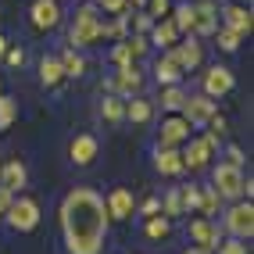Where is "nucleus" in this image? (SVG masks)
I'll list each match as a JSON object with an SVG mask.
<instances>
[{
    "instance_id": "obj_1",
    "label": "nucleus",
    "mask_w": 254,
    "mask_h": 254,
    "mask_svg": "<svg viewBox=\"0 0 254 254\" xmlns=\"http://www.w3.org/2000/svg\"><path fill=\"white\" fill-rule=\"evenodd\" d=\"M61 226H64L68 254H100V244H104V233H108L104 197H97L86 186L72 190L61 204Z\"/></svg>"
},
{
    "instance_id": "obj_2",
    "label": "nucleus",
    "mask_w": 254,
    "mask_h": 254,
    "mask_svg": "<svg viewBox=\"0 0 254 254\" xmlns=\"http://www.w3.org/2000/svg\"><path fill=\"white\" fill-rule=\"evenodd\" d=\"M211 186H215V193L222 197V200H251V179H244V168L240 165H215L211 168Z\"/></svg>"
},
{
    "instance_id": "obj_3",
    "label": "nucleus",
    "mask_w": 254,
    "mask_h": 254,
    "mask_svg": "<svg viewBox=\"0 0 254 254\" xmlns=\"http://www.w3.org/2000/svg\"><path fill=\"white\" fill-rule=\"evenodd\" d=\"M97 36H100V14H97V4H82V7L75 11L72 29H68V43H72V47H90Z\"/></svg>"
},
{
    "instance_id": "obj_4",
    "label": "nucleus",
    "mask_w": 254,
    "mask_h": 254,
    "mask_svg": "<svg viewBox=\"0 0 254 254\" xmlns=\"http://www.w3.org/2000/svg\"><path fill=\"white\" fill-rule=\"evenodd\" d=\"M215 147H218V136H211V132H204V136H197V140H186V150H179V154H183V168H190V172L208 168Z\"/></svg>"
},
{
    "instance_id": "obj_5",
    "label": "nucleus",
    "mask_w": 254,
    "mask_h": 254,
    "mask_svg": "<svg viewBox=\"0 0 254 254\" xmlns=\"http://www.w3.org/2000/svg\"><path fill=\"white\" fill-rule=\"evenodd\" d=\"M4 218H7V226L14 233H29L40 222V204L32 197H18V200H11V208L4 211Z\"/></svg>"
},
{
    "instance_id": "obj_6",
    "label": "nucleus",
    "mask_w": 254,
    "mask_h": 254,
    "mask_svg": "<svg viewBox=\"0 0 254 254\" xmlns=\"http://www.w3.org/2000/svg\"><path fill=\"white\" fill-rule=\"evenodd\" d=\"M226 233L236 236V240H251L254 236V208H251V200H236V204L226 211Z\"/></svg>"
},
{
    "instance_id": "obj_7",
    "label": "nucleus",
    "mask_w": 254,
    "mask_h": 254,
    "mask_svg": "<svg viewBox=\"0 0 254 254\" xmlns=\"http://www.w3.org/2000/svg\"><path fill=\"white\" fill-rule=\"evenodd\" d=\"M211 115H215V100H211L208 93H200V97H186V104H183V118L190 122V129H204Z\"/></svg>"
},
{
    "instance_id": "obj_8",
    "label": "nucleus",
    "mask_w": 254,
    "mask_h": 254,
    "mask_svg": "<svg viewBox=\"0 0 254 254\" xmlns=\"http://www.w3.org/2000/svg\"><path fill=\"white\" fill-rule=\"evenodd\" d=\"M29 18H32V29H58L61 25V7H58V0H32V7H29Z\"/></svg>"
},
{
    "instance_id": "obj_9",
    "label": "nucleus",
    "mask_w": 254,
    "mask_h": 254,
    "mask_svg": "<svg viewBox=\"0 0 254 254\" xmlns=\"http://www.w3.org/2000/svg\"><path fill=\"white\" fill-rule=\"evenodd\" d=\"M104 211H108V218H115V222H126V218H132V211H136V204H132V193L126 190V186H115V190L108 193V200H104Z\"/></svg>"
},
{
    "instance_id": "obj_10",
    "label": "nucleus",
    "mask_w": 254,
    "mask_h": 254,
    "mask_svg": "<svg viewBox=\"0 0 254 254\" xmlns=\"http://www.w3.org/2000/svg\"><path fill=\"white\" fill-rule=\"evenodd\" d=\"M186 233H190V240H193L197 247H204V251H215V247H218V240H222V236H218L215 218H204V215H200V218H193Z\"/></svg>"
},
{
    "instance_id": "obj_11",
    "label": "nucleus",
    "mask_w": 254,
    "mask_h": 254,
    "mask_svg": "<svg viewBox=\"0 0 254 254\" xmlns=\"http://www.w3.org/2000/svg\"><path fill=\"white\" fill-rule=\"evenodd\" d=\"M172 58L179 61V68L183 72H193L200 61H204V47L197 43V36H190V40H179L176 47H172Z\"/></svg>"
},
{
    "instance_id": "obj_12",
    "label": "nucleus",
    "mask_w": 254,
    "mask_h": 254,
    "mask_svg": "<svg viewBox=\"0 0 254 254\" xmlns=\"http://www.w3.org/2000/svg\"><path fill=\"white\" fill-rule=\"evenodd\" d=\"M215 29H218L215 0H200V4H193V32H197V36H215Z\"/></svg>"
},
{
    "instance_id": "obj_13",
    "label": "nucleus",
    "mask_w": 254,
    "mask_h": 254,
    "mask_svg": "<svg viewBox=\"0 0 254 254\" xmlns=\"http://www.w3.org/2000/svg\"><path fill=\"white\" fill-rule=\"evenodd\" d=\"M97 150H100V143H97V136L93 132H79V136L68 143V158H72V165H90L93 158H97Z\"/></svg>"
},
{
    "instance_id": "obj_14",
    "label": "nucleus",
    "mask_w": 254,
    "mask_h": 254,
    "mask_svg": "<svg viewBox=\"0 0 254 254\" xmlns=\"http://www.w3.org/2000/svg\"><path fill=\"white\" fill-rule=\"evenodd\" d=\"M186 140H190V122H186L183 115H172V118L161 122V143L158 147H179Z\"/></svg>"
},
{
    "instance_id": "obj_15",
    "label": "nucleus",
    "mask_w": 254,
    "mask_h": 254,
    "mask_svg": "<svg viewBox=\"0 0 254 254\" xmlns=\"http://www.w3.org/2000/svg\"><path fill=\"white\" fill-rule=\"evenodd\" d=\"M233 90V72L226 68V64H211V68L204 72V93L215 100V97H222Z\"/></svg>"
},
{
    "instance_id": "obj_16",
    "label": "nucleus",
    "mask_w": 254,
    "mask_h": 254,
    "mask_svg": "<svg viewBox=\"0 0 254 254\" xmlns=\"http://www.w3.org/2000/svg\"><path fill=\"white\" fill-rule=\"evenodd\" d=\"M183 75H186V72L179 68V61L172 58V50H165V54L154 61V79L161 82V86H176Z\"/></svg>"
},
{
    "instance_id": "obj_17",
    "label": "nucleus",
    "mask_w": 254,
    "mask_h": 254,
    "mask_svg": "<svg viewBox=\"0 0 254 254\" xmlns=\"http://www.w3.org/2000/svg\"><path fill=\"white\" fill-rule=\"evenodd\" d=\"M154 168H158L161 176H183L186 168H183L179 147H158V150H154Z\"/></svg>"
},
{
    "instance_id": "obj_18",
    "label": "nucleus",
    "mask_w": 254,
    "mask_h": 254,
    "mask_svg": "<svg viewBox=\"0 0 254 254\" xmlns=\"http://www.w3.org/2000/svg\"><path fill=\"white\" fill-rule=\"evenodd\" d=\"M147 32H150L147 40H150V43H158L161 50H172V47L179 43V29H176V22H172V18H158Z\"/></svg>"
},
{
    "instance_id": "obj_19",
    "label": "nucleus",
    "mask_w": 254,
    "mask_h": 254,
    "mask_svg": "<svg viewBox=\"0 0 254 254\" xmlns=\"http://www.w3.org/2000/svg\"><path fill=\"white\" fill-rule=\"evenodd\" d=\"M25 179H29V172H25V165H22L18 158H11V161L0 165V186H4V190H11V193L22 190Z\"/></svg>"
},
{
    "instance_id": "obj_20",
    "label": "nucleus",
    "mask_w": 254,
    "mask_h": 254,
    "mask_svg": "<svg viewBox=\"0 0 254 254\" xmlns=\"http://www.w3.org/2000/svg\"><path fill=\"white\" fill-rule=\"evenodd\" d=\"M111 86H115L118 93L132 97V93H140V86H143V75H140V72H136V68H132V64H129V68H118V72H115Z\"/></svg>"
},
{
    "instance_id": "obj_21",
    "label": "nucleus",
    "mask_w": 254,
    "mask_h": 254,
    "mask_svg": "<svg viewBox=\"0 0 254 254\" xmlns=\"http://www.w3.org/2000/svg\"><path fill=\"white\" fill-rule=\"evenodd\" d=\"M222 14H226V29H233V32H240V36H247V32H251V25H254V18H251V11H247V7H240V4H233V7H226Z\"/></svg>"
},
{
    "instance_id": "obj_22",
    "label": "nucleus",
    "mask_w": 254,
    "mask_h": 254,
    "mask_svg": "<svg viewBox=\"0 0 254 254\" xmlns=\"http://www.w3.org/2000/svg\"><path fill=\"white\" fill-rule=\"evenodd\" d=\"M61 79H64V72H61V61H58V58H43V61H40V82H43L47 90H54Z\"/></svg>"
},
{
    "instance_id": "obj_23",
    "label": "nucleus",
    "mask_w": 254,
    "mask_h": 254,
    "mask_svg": "<svg viewBox=\"0 0 254 254\" xmlns=\"http://www.w3.org/2000/svg\"><path fill=\"white\" fill-rule=\"evenodd\" d=\"M100 118L111 122V126H118L126 118V100L122 97H104V100H100Z\"/></svg>"
},
{
    "instance_id": "obj_24",
    "label": "nucleus",
    "mask_w": 254,
    "mask_h": 254,
    "mask_svg": "<svg viewBox=\"0 0 254 254\" xmlns=\"http://www.w3.org/2000/svg\"><path fill=\"white\" fill-rule=\"evenodd\" d=\"M150 115H154V108H150V100H126V118L129 122H136V126H143V122H150Z\"/></svg>"
},
{
    "instance_id": "obj_25",
    "label": "nucleus",
    "mask_w": 254,
    "mask_h": 254,
    "mask_svg": "<svg viewBox=\"0 0 254 254\" xmlns=\"http://www.w3.org/2000/svg\"><path fill=\"white\" fill-rule=\"evenodd\" d=\"M186 97H190V93H186L179 82H176V86H165V90H161V108H165V111H183Z\"/></svg>"
},
{
    "instance_id": "obj_26",
    "label": "nucleus",
    "mask_w": 254,
    "mask_h": 254,
    "mask_svg": "<svg viewBox=\"0 0 254 254\" xmlns=\"http://www.w3.org/2000/svg\"><path fill=\"white\" fill-rule=\"evenodd\" d=\"M58 61H61V72H64V75H72V79H79L82 72H86V61H82V58L75 54V47H68Z\"/></svg>"
},
{
    "instance_id": "obj_27",
    "label": "nucleus",
    "mask_w": 254,
    "mask_h": 254,
    "mask_svg": "<svg viewBox=\"0 0 254 254\" xmlns=\"http://www.w3.org/2000/svg\"><path fill=\"white\" fill-rule=\"evenodd\" d=\"M218 208H222V197L215 193V186H208V190H200V204H197V215L211 218V215H218Z\"/></svg>"
},
{
    "instance_id": "obj_28",
    "label": "nucleus",
    "mask_w": 254,
    "mask_h": 254,
    "mask_svg": "<svg viewBox=\"0 0 254 254\" xmlns=\"http://www.w3.org/2000/svg\"><path fill=\"white\" fill-rule=\"evenodd\" d=\"M143 233L150 236V240H165V236L172 233V222H168L165 215H150V218H147V226H143Z\"/></svg>"
},
{
    "instance_id": "obj_29",
    "label": "nucleus",
    "mask_w": 254,
    "mask_h": 254,
    "mask_svg": "<svg viewBox=\"0 0 254 254\" xmlns=\"http://www.w3.org/2000/svg\"><path fill=\"white\" fill-rule=\"evenodd\" d=\"M172 22L179 32H193V4H179L176 14H172Z\"/></svg>"
},
{
    "instance_id": "obj_30",
    "label": "nucleus",
    "mask_w": 254,
    "mask_h": 254,
    "mask_svg": "<svg viewBox=\"0 0 254 254\" xmlns=\"http://www.w3.org/2000/svg\"><path fill=\"white\" fill-rule=\"evenodd\" d=\"M179 200H183V215H193L197 204H200V186H183V190H179Z\"/></svg>"
},
{
    "instance_id": "obj_31",
    "label": "nucleus",
    "mask_w": 254,
    "mask_h": 254,
    "mask_svg": "<svg viewBox=\"0 0 254 254\" xmlns=\"http://www.w3.org/2000/svg\"><path fill=\"white\" fill-rule=\"evenodd\" d=\"M161 215H165V218H176V215H183L179 190H168V193H165V200H161Z\"/></svg>"
},
{
    "instance_id": "obj_32",
    "label": "nucleus",
    "mask_w": 254,
    "mask_h": 254,
    "mask_svg": "<svg viewBox=\"0 0 254 254\" xmlns=\"http://www.w3.org/2000/svg\"><path fill=\"white\" fill-rule=\"evenodd\" d=\"M100 36H111V40H122L126 36V14H115V22H100Z\"/></svg>"
},
{
    "instance_id": "obj_33",
    "label": "nucleus",
    "mask_w": 254,
    "mask_h": 254,
    "mask_svg": "<svg viewBox=\"0 0 254 254\" xmlns=\"http://www.w3.org/2000/svg\"><path fill=\"white\" fill-rule=\"evenodd\" d=\"M14 118H18V104L11 97H0V129H7Z\"/></svg>"
},
{
    "instance_id": "obj_34",
    "label": "nucleus",
    "mask_w": 254,
    "mask_h": 254,
    "mask_svg": "<svg viewBox=\"0 0 254 254\" xmlns=\"http://www.w3.org/2000/svg\"><path fill=\"white\" fill-rule=\"evenodd\" d=\"M215 36H218V47H222V50H236V47H240V40H244L240 32H233V29H226V25L215 29Z\"/></svg>"
},
{
    "instance_id": "obj_35",
    "label": "nucleus",
    "mask_w": 254,
    "mask_h": 254,
    "mask_svg": "<svg viewBox=\"0 0 254 254\" xmlns=\"http://www.w3.org/2000/svg\"><path fill=\"white\" fill-rule=\"evenodd\" d=\"M111 61L118 64V68H129V64L136 61V58H132V50H129V43H118V47L111 50Z\"/></svg>"
},
{
    "instance_id": "obj_36",
    "label": "nucleus",
    "mask_w": 254,
    "mask_h": 254,
    "mask_svg": "<svg viewBox=\"0 0 254 254\" xmlns=\"http://www.w3.org/2000/svg\"><path fill=\"white\" fill-rule=\"evenodd\" d=\"M215 251H218V254H251L247 244H244V240H236V236H233V240H218Z\"/></svg>"
},
{
    "instance_id": "obj_37",
    "label": "nucleus",
    "mask_w": 254,
    "mask_h": 254,
    "mask_svg": "<svg viewBox=\"0 0 254 254\" xmlns=\"http://www.w3.org/2000/svg\"><path fill=\"white\" fill-rule=\"evenodd\" d=\"M147 14H150V18H168V7H172V4H168V0H147Z\"/></svg>"
},
{
    "instance_id": "obj_38",
    "label": "nucleus",
    "mask_w": 254,
    "mask_h": 254,
    "mask_svg": "<svg viewBox=\"0 0 254 254\" xmlns=\"http://www.w3.org/2000/svg\"><path fill=\"white\" fill-rule=\"evenodd\" d=\"M129 43V50H132V58H140V54H147V47H150V40H147V32H136L132 40H126Z\"/></svg>"
},
{
    "instance_id": "obj_39",
    "label": "nucleus",
    "mask_w": 254,
    "mask_h": 254,
    "mask_svg": "<svg viewBox=\"0 0 254 254\" xmlns=\"http://www.w3.org/2000/svg\"><path fill=\"white\" fill-rule=\"evenodd\" d=\"M129 7V0H97V11H108V14H122Z\"/></svg>"
},
{
    "instance_id": "obj_40",
    "label": "nucleus",
    "mask_w": 254,
    "mask_h": 254,
    "mask_svg": "<svg viewBox=\"0 0 254 254\" xmlns=\"http://www.w3.org/2000/svg\"><path fill=\"white\" fill-rule=\"evenodd\" d=\"M140 211H143L147 218H150V215H158V211H161V200H158V197H147L143 204H140Z\"/></svg>"
},
{
    "instance_id": "obj_41",
    "label": "nucleus",
    "mask_w": 254,
    "mask_h": 254,
    "mask_svg": "<svg viewBox=\"0 0 254 254\" xmlns=\"http://www.w3.org/2000/svg\"><path fill=\"white\" fill-rule=\"evenodd\" d=\"M4 58H7L11 64H25V50H22V47H11V50H4Z\"/></svg>"
},
{
    "instance_id": "obj_42",
    "label": "nucleus",
    "mask_w": 254,
    "mask_h": 254,
    "mask_svg": "<svg viewBox=\"0 0 254 254\" xmlns=\"http://www.w3.org/2000/svg\"><path fill=\"white\" fill-rule=\"evenodd\" d=\"M11 200H14V193H11V190H4V186H0V215H4V211L11 208Z\"/></svg>"
},
{
    "instance_id": "obj_43",
    "label": "nucleus",
    "mask_w": 254,
    "mask_h": 254,
    "mask_svg": "<svg viewBox=\"0 0 254 254\" xmlns=\"http://www.w3.org/2000/svg\"><path fill=\"white\" fill-rule=\"evenodd\" d=\"M229 165H240L244 168V150L240 147H229Z\"/></svg>"
},
{
    "instance_id": "obj_44",
    "label": "nucleus",
    "mask_w": 254,
    "mask_h": 254,
    "mask_svg": "<svg viewBox=\"0 0 254 254\" xmlns=\"http://www.w3.org/2000/svg\"><path fill=\"white\" fill-rule=\"evenodd\" d=\"M183 254H211V251H204V247H190V251H183Z\"/></svg>"
},
{
    "instance_id": "obj_45",
    "label": "nucleus",
    "mask_w": 254,
    "mask_h": 254,
    "mask_svg": "<svg viewBox=\"0 0 254 254\" xmlns=\"http://www.w3.org/2000/svg\"><path fill=\"white\" fill-rule=\"evenodd\" d=\"M129 4H132V7H143V4H147V0H129Z\"/></svg>"
},
{
    "instance_id": "obj_46",
    "label": "nucleus",
    "mask_w": 254,
    "mask_h": 254,
    "mask_svg": "<svg viewBox=\"0 0 254 254\" xmlns=\"http://www.w3.org/2000/svg\"><path fill=\"white\" fill-rule=\"evenodd\" d=\"M4 50H7V40H4V36H0V54H4Z\"/></svg>"
}]
</instances>
